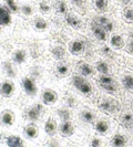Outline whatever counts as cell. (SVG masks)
I'll return each instance as SVG.
<instances>
[{
    "instance_id": "cell-1",
    "label": "cell",
    "mask_w": 133,
    "mask_h": 147,
    "mask_svg": "<svg viewBox=\"0 0 133 147\" xmlns=\"http://www.w3.org/2000/svg\"><path fill=\"white\" fill-rule=\"evenodd\" d=\"M72 84L80 93L84 95H90L92 93V86L82 75H73L72 76Z\"/></svg>"
},
{
    "instance_id": "cell-2",
    "label": "cell",
    "mask_w": 133,
    "mask_h": 147,
    "mask_svg": "<svg viewBox=\"0 0 133 147\" xmlns=\"http://www.w3.org/2000/svg\"><path fill=\"white\" fill-rule=\"evenodd\" d=\"M99 107L108 114H113L120 110V105L118 102L114 100H111V98H103L99 103Z\"/></svg>"
},
{
    "instance_id": "cell-3",
    "label": "cell",
    "mask_w": 133,
    "mask_h": 147,
    "mask_svg": "<svg viewBox=\"0 0 133 147\" xmlns=\"http://www.w3.org/2000/svg\"><path fill=\"white\" fill-rule=\"evenodd\" d=\"M21 85L23 88V91L26 92V94L29 96H35L38 93V88L36 85V82L33 79H31L29 76L23 78L21 81Z\"/></svg>"
},
{
    "instance_id": "cell-4",
    "label": "cell",
    "mask_w": 133,
    "mask_h": 147,
    "mask_svg": "<svg viewBox=\"0 0 133 147\" xmlns=\"http://www.w3.org/2000/svg\"><path fill=\"white\" fill-rule=\"evenodd\" d=\"M41 98L44 105H53L58 101V94L56 91H53L51 88H47L42 92Z\"/></svg>"
},
{
    "instance_id": "cell-5",
    "label": "cell",
    "mask_w": 133,
    "mask_h": 147,
    "mask_svg": "<svg viewBox=\"0 0 133 147\" xmlns=\"http://www.w3.org/2000/svg\"><path fill=\"white\" fill-rule=\"evenodd\" d=\"M42 111H43V107L40 104H36V105L31 106L27 111V119L30 121V122L38 121L41 116V114H42Z\"/></svg>"
},
{
    "instance_id": "cell-6",
    "label": "cell",
    "mask_w": 133,
    "mask_h": 147,
    "mask_svg": "<svg viewBox=\"0 0 133 147\" xmlns=\"http://www.w3.org/2000/svg\"><path fill=\"white\" fill-rule=\"evenodd\" d=\"M11 21H12V17L10 10L7 7L0 5V26L8 27L11 24Z\"/></svg>"
},
{
    "instance_id": "cell-7",
    "label": "cell",
    "mask_w": 133,
    "mask_h": 147,
    "mask_svg": "<svg viewBox=\"0 0 133 147\" xmlns=\"http://www.w3.org/2000/svg\"><path fill=\"white\" fill-rule=\"evenodd\" d=\"M15 92V84L10 81H5L0 84V94L3 97H11Z\"/></svg>"
},
{
    "instance_id": "cell-8",
    "label": "cell",
    "mask_w": 133,
    "mask_h": 147,
    "mask_svg": "<svg viewBox=\"0 0 133 147\" xmlns=\"http://www.w3.org/2000/svg\"><path fill=\"white\" fill-rule=\"evenodd\" d=\"M15 119H16L15 114L10 110L3 111L0 114V123H1V125L3 126H11L15 123Z\"/></svg>"
},
{
    "instance_id": "cell-9",
    "label": "cell",
    "mask_w": 133,
    "mask_h": 147,
    "mask_svg": "<svg viewBox=\"0 0 133 147\" xmlns=\"http://www.w3.org/2000/svg\"><path fill=\"white\" fill-rule=\"evenodd\" d=\"M59 133L63 137H70L74 133L73 125L69 121H62V123L59 125Z\"/></svg>"
},
{
    "instance_id": "cell-10",
    "label": "cell",
    "mask_w": 133,
    "mask_h": 147,
    "mask_svg": "<svg viewBox=\"0 0 133 147\" xmlns=\"http://www.w3.org/2000/svg\"><path fill=\"white\" fill-rule=\"evenodd\" d=\"M57 131H58V126H57V123L53 118H49L45 123H44V132L48 136H54L57 134Z\"/></svg>"
},
{
    "instance_id": "cell-11",
    "label": "cell",
    "mask_w": 133,
    "mask_h": 147,
    "mask_svg": "<svg viewBox=\"0 0 133 147\" xmlns=\"http://www.w3.org/2000/svg\"><path fill=\"white\" fill-rule=\"evenodd\" d=\"M91 29H92V32H93L94 37H96L98 40H100V41H105V40H107V33H108V32H107L102 27H100L99 24L92 22Z\"/></svg>"
},
{
    "instance_id": "cell-12",
    "label": "cell",
    "mask_w": 133,
    "mask_h": 147,
    "mask_svg": "<svg viewBox=\"0 0 133 147\" xmlns=\"http://www.w3.org/2000/svg\"><path fill=\"white\" fill-rule=\"evenodd\" d=\"M93 22L96 23V24H99L100 27H102L107 32H111L113 30V23H112V21H110L105 17H96V18H94V21Z\"/></svg>"
},
{
    "instance_id": "cell-13",
    "label": "cell",
    "mask_w": 133,
    "mask_h": 147,
    "mask_svg": "<svg viewBox=\"0 0 133 147\" xmlns=\"http://www.w3.org/2000/svg\"><path fill=\"white\" fill-rule=\"evenodd\" d=\"M84 50V43L80 41V40H75V41H72L70 45H69V52L73 55H78L80 54L82 51Z\"/></svg>"
},
{
    "instance_id": "cell-14",
    "label": "cell",
    "mask_w": 133,
    "mask_h": 147,
    "mask_svg": "<svg viewBox=\"0 0 133 147\" xmlns=\"http://www.w3.org/2000/svg\"><path fill=\"white\" fill-rule=\"evenodd\" d=\"M23 134H24V136L28 140H35L38 136V134H39V131H38V127L35 124L30 123V124H28V125L24 127Z\"/></svg>"
},
{
    "instance_id": "cell-15",
    "label": "cell",
    "mask_w": 133,
    "mask_h": 147,
    "mask_svg": "<svg viewBox=\"0 0 133 147\" xmlns=\"http://www.w3.org/2000/svg\"><path fill=\"white\" fill-rule=\"evenodd\" d=\"M6 145L10 147H21L24 145V142L22 140L20 136L17 135H10L6 140Z\"/></svg>"
},
{
    "instance_id": "cell-16",
    "label": "cell",
    "mask_w": 133,
    "mask_h": 147,
    "mask_svg": "<svg viewBox=\"0 0 133 147\" xmlns=\"http://www.w3.org/2000/svg\"><path fill=\"white\" fill-rule=\"evenodd\" d=\"M66 22L70 27H72L73 29H80L81 28L80 19H78L75 16L71 15V13H66Z\"/></svg>"
},
{
    "instance_id": "cell-17",
    "label": "cell",
    "mask_w": 133,
    "mask_h": 147,
    "mask_svg": "<svg viewBox=\"0 0 133 147\" xmlns=\"http://www.w3.org/2000/svg\"><path fill=\"white\" fill-rule=\"evenodd\" d=\"M27 59V53L24 50L19 49L12 54V61L15 62L16 64H22Z\"/></svg>"
},
{
    "instance_id": "cell-18",
    "label": "cell",
    "mask_w": 133,
    "mask_h": 147,
    "mask_svg": "<svg viewBox=\"0 0 133 147\" xmlns=\"http://www.w3.org/2000/svg\"><path fill=\"white\" fill-rule=\"evenodd\" d=\"M79 72L82 76H90L93 74V69L88 63L81 62V63H79Z\"/></svg>"
},
{
    "instance_id": "cell-19",
    "label": "cell",
    "mask_w": 133,
    "mask_h": 147,
    "mask_svg": "<svg viewBox=\"0 0 133 147\" xmlns=\"http://www.w3.org/2000/svg\"><path fill=\"white\" fill-rule=\"evenodd\" d=\"M3 71H5V73L7 74V76L9 78H16V75H17V69H16L14 64L11 63V62H3Z\"/></svg>"
},
{
    "instance_id": "cell-20",
    "label": "cell",
    "mask_w": 133,
    "mask_h": 147,
    "mask_svg": "<svg viewBox=\"0 0 133 147\" xmlns=\"http://www.w3.org/2000/svg\"><path fill=\"white\" fill-rule=\"evenodd\" d=\"M111 144L115 147H122L126 145V136L121 135V134H115L113 137H112V140H111Z\"/></svg>"
},
{
    "instance_id": "cell-21",
    "label": "cell",
    "mask_w": 133,
    "mask_h": 147,
    "mask_svg": "<svg viewBox=\"0 0 133 147\" xmlns=\"http://www.w3.org/2000/svg\"><path fill=\"white\" fill-rule=\"evenodd\" d=\"M121 125L128 129H133V116L131 114L126 113L123 114L121 117Z\"/></svg>"
},
{
    "instance_id": "cell-22",
    "label": "cell",
    "mask_w": 133,
    "mask_h": 147,
    "mask_svg": "<svg viewBox=\"0 0 133 147\" xmlns=\"http://www.w3.org/2000/svg\"><path fill=\"white\" fill-rule=\"evenodd\" d=\"M94 128H96V131L99 133V134L104 135L105 133L109 131V123H108L107 121H104V119H100V121H98L96 123Z\"/></svg>"
},
{
    "instance_id": "cell-23",
    "label": "cell",
    "mask_w": 133,
    "mask_h": 147,
    "mask_svg": "<svg viewBox=\"0 0 133 147\" xmlns=\"http://www.w3.org/2000/svg\"><path fill=\"white\" fill-rule=\"evenodd\" d=\"M110 43L114 49H122V48L124 47L123 38L120 37L119 34H114V36H112V37H111Z\"/></svg>"
},
{
    "instance_id": "cell-24",
    "label": "cell",
    "mask_w": 133,
    "mask_h": 147,
    "mask_svg": "<svg viewBox=\"0 0 133 147\" xmlns=\"http://www.w3.org/2000/svg\"><path fill=\"white\" fill-rule=\"evenodd\" d=\"M81 119L84 123L92 124L94 122V119H96V116L90 110H83L81 112Z\"/></svg>"
},
{
    "instance_id": "cell-25",
    "label": "cell",
    "mask_w": 133,
    "mask_h": 147,
    "mask_svg": "<svg viewBox=\"0 0 133 147\" xmlns=\"http://www.w3.org/2000/svg\"><path fill=\"white\" fill-rule=\"evenodd\" d=\"M54 8L59 12L60 15H66L68 13V7L66 3L62 0H57L54 1Z\"/></svg>"
},
{
    "instance_id": "cell-26",
    "label": "cell",
    "mask_w": 133,
    "mask_h": 147,
    "mask_svg": "<svg viewBox=\"0 0 133 147\" xmlns=\"http://www.w3.org/2000/svg\"><path fill=\"white\" fill-rule=\"evenodd\" d=\"M96 71H98L99 73H101V74L110 73V67L108 65V63L104 62V61H99L96 64Z\"/></svg>"
},
{
    "instance_id": "cell-27",
    "label": "cell",
    "mask_w": 133,
    "mask_h": 147,
    "mask_svg": "<svg viewBox=\"0 0 133 147\" xmlns=\"http://www.w3.org/2000/svg\"><path fill=\"white\" fill-rule=\"evenodd\" d=\"M33 24H35V28L37 30H39V31H43V30H45L48 28V23L42 18H36Z\"/></svg>"
},
{
    "instance_id": "cell-28",
    "label": "cell",
    "mask_w": 133,
    "mask_h": 147,
    "mask_svg": "<svg viewBox=\"0 0 133 147\" xmlns=\"http://www.w3.org/2000/svg\"><path fill=\"white\" fill-rule=\"evenodd\" d=\"M51 53L53 54V57L57 60L63 59L64 54H66V50L62 48V47H54L51 50Z\"/></svg>"
},
{
    "instance_id": "cell-29",
    "label": "cell",
    "mask_w": 133,
    "mask_h": 147,
    "mask_svg": "<svg viewBox=\"0 0 133 147\" xmlns=\"http://www.w3.org/2000/svg\"><path fill=\"white\" fill-rule=\"evenodd\" d=\"M94 6L100 12H105L108 10V0H94Z\"/></svg>"
},
{
    "instance_id": "cell-30",
    "label": "cell",
    "mask_w": 133,
    "mask_h": 147,
    "mask_svg": "<svg viewBox=\"0 0 133 147\" xmlns=\"http://www.w3.org/2000/svg\"><path fill=\"white\" fill-rule=\"evenodd\" d=\"M122 84L126 90H133V76L131 75H126L122 79Z\"/></svg>"
},
{
    "instance_id": "cell-31",
    "label": "cell",
    "mask_w": 133,
    "mask_h": 147,
    "mask_svg": "<svg viewBox=\"0 0 133 147\" xmlns=\"http://www.w3.org/2000/svg\"><path fill=\"white\" fill-rule=\"evenodd\" d=\"M5 2H6V7L10 10V12H18L19 7L16 0H5Z\"/></svg>"
},
{
    "instance_id": "cell-32",
    "label": "cell",
    "mask_w": 133,
    "mask_h": 147,
    "mask_svg": "<svg viewBox=\"0 0 133 147\" xmlns=\"http://www.w3.org/2000/svg\"><path fill=\"white\" fill-rule=\"evenodd\" d=\"M57 73L59 74L60 76H64L69 73V66L68 64H64V63H60L57 65Z\"/></svg>"
},
{
    "instance_id": "cell-33",
    "label": "cell",
    "mask_w": 133,
    "mask_h": 147,
    "mask_svg": "<svg viewBox=\"0 0 133 147\" xmlns=\"http://www.w3.org/2000/svg\"><path fill=\"white\" fill-rule=\"evenodd\" d=\"M99 84H112V83H115L114 80L111 78L109 74H101V76L99 78Z\"/></svg>"
},
{
    "instance_id": "cell-34",
    "label": "cell",
    "mask_w": 133,
    "mask_h": 147,
    "mask_svg": "<svg viewBox=\"0 0 133 147\" xmlns=\"http://www.w3.org/2000/svg\"><path fill=\"white\" fill-rule=\"evenodd\" d=\"M58 115H59L61 121H70V117H71L70 112L66 110V109H60L58 111Z\"/></svg>"
},
{
    "instance_id": "cell-35",
    "label": "cell",
    "mask_w": 133,
    "mask_h": 147,
    "mask_svg": "<svg viewBox=\"0 0 133 147\" xmlns=\"http://www.w3.org/2000/svg\"><path fill=\"white\" fill-rule=\"evenodd\" d=\"M39 9H40V11H41L42 13H48V12L51 10V7H50V5H49L47 1H40V3H39Z\"/></svg>"
},
{
    "instance_id": "cell-36",
    "label": "cell",
    "mask_w": 133,
    "mask_h": 147,
    "mask_svg": "<svg viewBox=\"0 0 133 147\" xmlns=\"http://www.w3.org/2000/svg\"><path fill=\"white\" fill-rule=\"evenodd\" d=\"M21 12H22V15H24V16H31L32 15V12H33V10H32L31 6H29V5H24V6H22L21 7Z\"/></svg>"
},
{
    "instance_id": "cell-37",
    "label": "cell",
    "mask_w": 133,
    "mask_h": 147,
    "mask_svg": "<svg viewBox=\"0 0 133 147\" xmlns=\"http://www.w3.org/2000/svg\"><path fill=\"white\" fill-rule=\"evenodd\" d=\"M123 16L128 21H133V9H126L123 12Z\"/></svg>"
},
{
    "instance_id": "cell-38",
    "label": "cell",
    "mask_w": 133,
    "mask_h": 147,
    "mask_svg": "<svg viewBox=\"0 0 133 147\" xmlns=\"http://www.w3.org/2000/svg\"><path fill=\"white\" fill-rule=\"evenodd\" d=\"M66 105L68 106H70V107H73V106H75V104H77V101H75V98L74 97H72V96H68L66 100Z\"/></svg>"
},
{
    "instance_id": "cell-39",
    "label": "cell",
    "mask_w": 133,
    "mask_h": 147,
    "mask_svg": "<svg viewBox=\"0 0 133 147\" xmlns=\"http://www.w3.org/2000/svg\"><path fill=\"white\" fill-rule=\"evenodd\" d=\"M101 140H99V138H93V140H91V146L93 147H98V146H101Z\"/></svg>"
},
{
    "instance_id": "cell-40",
    "label": "cell",
    "mask_w": 133,
    "mask_h": 147,
    "mask_svg": "<svg viewBox=\"0 0 133 147\" xmlns=\"http://www.w3.org/2000/svg\"><path fill=\"white\" fill-rule=\"evenodd\" d=\"M71 1H72L74 6H78V7H81L83 2H84V0H71Z\"/></svg>"
},
{
    "instance_id": "cell-41",
    "label": "cell",
    "mask_w": 133,
    "mask_h": 147,
    "mask_svg": "<svg viewBox=\"0 0 133 147\" xmlns=\"http://www.w3.org/2000/svg\"><path fill=\"white\" fill-rule=\"evenodd\" d=\"M128 52H130V53H132L133 54V39H131V41H130V43H129Z\"/></svg>"
},
{
    "instance_id": "cell-42",
    "label": "cell",
    "mask_w": 133,
    "mask_h": 147,
    "mask_svg": "<svg viewBox=\"0 0 133 147\" xmlns=\"http://www.w3.org/2000/svg\"><path fill=\"white\" fill-rule=\"evenodd\" d=\"M102 51H103L104 53H108V54H109V53H110V49L107 48V47H103V48H102Z\"/></svg>"
},
{
    "instance_id": "cell-43",
    "label": "cell",
    "mask_w": 133,
    "mask_h": 147,
    "mask_svg": "<svg viewBox=\"0 0 133 147\" xmlns=\"http://www.w3.org/2000/svg\"><path fill=\"white\" fill-rule=\"evenodd\" d=\"M121 1H122L123 3H129V2L131 1V0H121Z\"/></svg>"
},
{
    "instance_id": "cell-44",
    "label": "cell",
    "mask_w": 133,
    "mask_h": 147,
    "mask_svg": "<svg viewBox=\"0 0 133 147\" xmlns=\"http://www.w3.org/2000/svg\"><path fill=\"white\" fill-rule=\"evenodd\" d=\"M130 39H133V30L130 32Z\"/></svg>"
},
{
    "instance_id": "cell-45",
    "label": "cell",
    "mask_w": 133,
    "mask_h": 147,
    "mask_svg": "<svg viewBox=\"0 0 133 147\" xmlns=\"http://www.w3.org/2000/svg\"><path fill=\"white\" fill-rule=\"evenodd\" d=\"M1 27H2V26H0V33H1Z\"/></svg>"
},
{
    "instance_id": "cell-46",
    "label": "cell",
    "mask_w": 133,
    "mask_h": 147,
    "mask_svg": "<svg viewBox=\"0 0 133 147\" xmlns=\"http://www.w3.org/2000/svg\"><path fill=\"white\" fill-rule=\"evenodd\" d=\"M132 106H133V105H132Z\"/></svg>"
}]
</instances>
